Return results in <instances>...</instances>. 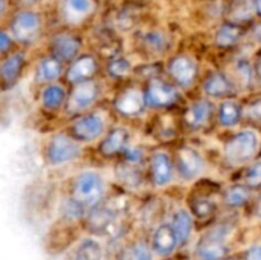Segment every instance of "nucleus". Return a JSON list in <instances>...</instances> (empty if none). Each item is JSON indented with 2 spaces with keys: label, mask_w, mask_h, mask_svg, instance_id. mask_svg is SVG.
<instances>
[{
  "label": "nucleus",
  "mask_w": 261,
  "mask_h": 260,
  "mask_svg": "<svg viewBox=\"0 0 261 260\" xmlns=\"http://www.w3.org/2000/svg\"><path fill=\"white\" fill-rule=\"evenodd\" d=\"M147 107L150 109H165L170 107L178 99V92L172 84L160 78H152L144 91Z\"/></svg>",
  "instance_id": "6"
},
{
  "label": "nucleus",
  "mask_w": 261,
  "mask_h": 260,
  "mask_svg": "<svg viewBox=\"0 0 261 260\" xmlns=\"http://www.w3.org/2000/svg\"><path fill=\"white\" fill-rule=\"evenodd\" d=\"M256 75H257V79H259V82L261 83V58L259 60V63H257V68H256Z\"/></svg>",
  "instance_id": "43"
},
{
  "label": "nucleus",
  "mask_w": 261,
  "mask_h": 260,
  "mask_svg": "<svg viewBox=\"0 0 261 260\" xmlns=\"http://www.w3.org/2000/svg\"><path fill=\"white\" fill-rule=\"evenodd\" d=\"M172 224L173 229H175L176 235H177L178 244L184 245L188 242V240L190 239L191 232H193V218H191V214L189 213L185 209H178L172 217Z\"/></svg>",
  "instance_id": "24"
},
{
  "label": "nucleus",
  "mask_w": 261,
  "mask_h": 260,
  "mask_svg": "<svg viewBox=\"0 0 261 260\" xmlns=\"http://www.w3.org/2000/svg\"><path fill=\"white\" fill-rule=\"evenodd\" d=\"M82 42L78 37L69 33H60L55 36L51 42V50H53V56L61 61H74L81 51Z\"/></svg>",
  "instance_id": "13"
},
{
  "label": "nucleus",
  "mask_w": 261,
  "mask_h": 260,
  "mask_svg": "<svg viewBox=\"0 0 261 260\" xmlns=\"http://www.w3.org/2000/svg\"><path fill=\"white\" fill-rule=\"evenodd\" d=\"M212 112H213L212 102L208 99H200V101L194 102L188 107L185 115H184V120H185V124L188 125L189 129L198 130L208 124Z\"/></svg>",
  "instance_id": "16"
},
{
  "label": "nucleus",
  "mask_w": 261,
  "mask_h": 260,
  "mask_svg": "<svg viewBox=\"0 0 261 260\" xmlns=\"http://www.w3.org/2000/svg\"><path fill=\"white\" fill-rule=\"evenodd\" d=\"M254 214L257 217V218H261V195L259 196V199H257L256 204H255Z\"/></svg>",
  "instance_id": "42"
},
{
  "label": "nucleus",
  "mask_w": 261,
  "mask_h": 260,
  "mask_svg": "<svg viewBox=\"0 0 261 260\" xmlns=\"http://www.w3.org/2000/svg\"><path fill=\"white\" fill-rule=\"evenodd\" d=\"M76 260H101L102 250L97 241L92 239L83 240L76 250Z\"/></svg>",
  "instance_id": "29"
},
{
  "label": "nucleus",
  "mask_w": 261,
  "mask_h": 260,
  "mask_svg": "<svg viewBox=\"0 0 261 260\" xmlns=\"http://www.w3.org/2000/svg\"><path fill=\"white\" fill-rule=\"evenodd\" d=\"M41 102L45 109L58 110L61 107L64 102H66V94L63 87L58 86V84H50L43 89L42 94H41Z\"/></svg>",
  "instance_id": "28"
},
{
  "label": "nucleus",
  "mask_w": 261,
  "mask_h": 260,
  "mask_svg": "<svg viewBox=\"0 0 261 260\" xmlns=\"http://www.w3.org/2000/svg\"><path fill=\"white\" fill-rule=\"evenodd\" d=\"M143 43L147 47V50L152 51L154 54H163L170 47L168 38L161 32L145 33L144 37H143Z\"/></svg>",
  "instance_id": "30"
},
{
  "label": "nucleus",
  "mask_w": 261,
  "mask_h": 260,
  "mask_svg": "<svg viewBox=\"0 0 261 260\" xmlns=\"http://www.w3.org/2000/svg\"><path fill=\"white\" fill-rule=\"evenodd\" d=\"M103 193V180L93 171L82 172L74 181L73 196L89 208H93L101 203Z\"/></svg>",
  "instance_id": "2"
},
{
  "label": "nucleus",
  "mask_w": 261,
  "mask_h": 260,
  "mask_svg": "<svg viewBox=\"0 0 261 260\" xmlns=\"http://www.w3.org/2000/svg\"><path fill=\"white\" fill-rule=\"evenodd\" d=\"M41 31L40 17L35 12H20L13 18L10 24L12 36L20 43L31 45L37 40Z\"/></svg>",
  "instance_id": "5"
},
{
  "label": "nucleus",
  "mask_w": 261,
  "mask_h": 260,
  "mask_svg": "<svg viewBox=\"0 0 261 260\" xmlns=\"http://www.w3.org/2000/svg\"><path fill=\"white\" fill-rule=\"evenodd\" d=\"M171 78L182 88H188L198 76V65L195 60L188 55H177L170 60L167 65Z\"/></svg>",
  "instance_id": "8"
},
{
  "label": "nucleus",
  "mask_w": 261,
  "mask_h": 260,
  "mask_svg": "<svg viewBox=\"0 0 261 260\" xmlns=\"http://www.w3.org/2000/svg\"><path fill=\"white\" fill-rule=\"evenodd\" d=\"M61 71H63V63L59 59H56L55 56L43 58L36 68V82L38 83L53 82L60 76Z\"/></svg>",
  "instance_id": "22"
},
{
  "label": "nucleus",
  "mask_w": 261,
  "mask_h": 260,
  "mask_svg": "<svg viewBox=\"0 0 261 260\" xmlns=\"http://www.w3.org/2000/svg\"><path fill=\"white\" fill-rule=\"evenodd\" d=\"M73 138L79 142H92L101 137L105 130V121L99 114L83 115L70 126Z\"/></svg>",
  "instance_id": "9"
},
{
  "label": "nucleus",
  "mask_w": 261,
  "mask_h": 260,
  "mask_svg": "<svg viewBox=\"0 0 261 260\" xmlns=\"http://www.w3.org/2000/svg\"><path fill=\"white\" fill-rule=\"evenodd\" d=\"M259 150V137L252 130H242L229 138L223 147L224 160L232 166L251 161Z\"/></svg>",
  "instance_id": "1"
},
{
  "label": "nucleus",
  "mask_w": 261,
  "mask_h": 260,
  "mask_svg": "<svg viewBox=\"0 0 261 260\" xmlns=\"http://www.w3.org/2000/svg\"><path fill=\"white\" fill-rule=\"evenodd\" d=\"M245 114H246L249 120L257 122V124H261V99H256V101L251 102L247 106Z\"/></svg>",
  "instance_id": "38"
},
{
  "label": "nucleus",
  "mask_w": 261,
  "mask_h": 260,
  "mask_svg": "<svg viewBox=\"0 0 261 260\" xmlns=\"http://www.w3.org/2000/svg\"><path fill=\"white\" fill-rule=\"evenodd\" d=\"M242 115H244V111L239 102L227 99V101L222 102L219 106L218 121L224 127L236 126L241 121Z\"/></svg>",
  "instance_id": "23"
},
{
  "label": "nucleus",
  "mask_w": 261,
  "mask_h": 260,
  "mask_svg": "<svg viewBox=\"0 0 261 260\" xmlns=\"http://www.w3.org/2000/svg\"><path fill=\"white\" fill-rule=\"evenodd\" d=\"M86 208L82 201H79L78 199H75L74 196L71 198H68L63 204V208H61V212H63V216L65 217L69 221H74V219H79L86 214Z\"/></svg>",
  "instance_id": "31"
},
{
  "label": "nucleus",
  "mask_w": 261,
  "mask_h": 260,
  "mask_svg": "<svg viewBox=\"0 0 261 260\" xmlns=\"http://www.w3.org/2000/svg\"><path fill=\"white\" fill-rule=\"evenodd\" d=\"M178 175L182 180L190 181L198 177L204 168V160L200 153L191 147H182L178 149L176 157Z\"/></svg>",
  "instance_id": "10"
},
{
  "label": "nucleus",
  "mask_w": 261,
  "mask_h": 260,
  "mask_svg": "<svg viewBox=\"0 0 261 260\" xmlns=\"http://www.w3.org/2000/svg\"><path fill=\"white\" fill-rule=\"evenodd\" d=\"M251 198V191L249 186L245 184H236V185L229 186L224 193V203L231 208H241Z\"/></svg>",
  "instance_id": "26"
},
{
  "label": "nucleus",
  "mask_w": 261,
  "mask_h": 260,
  "mask_svg": "<svg viewBox=\"0 0 261 260\" xmlns=\"http://www.w3.org/2000/svg\"><path fill=\"white\" fill-rule=\"evenodd\" d=\"M178 245L177 235L171 223H162L155 228L152 237V247L162 256L172 254Z\"/></svg>",
  "instance_id": "14"
},
{
  "label": "nucleus",
  "mask_w": 261,
  "mask_h": 260,
  "mask_svg": "<svg viewBox=\"0 0 261 260\" xmlns=\"http://www.w3.org/2000/svg\"><path fill=\"white\" fill-rule=\"evenodd\" d=\"M120 209L115 204H98L91 209L88 217V226L94 233H106L120 214Z\"/></svg>",
  "instance_id": "11"
},
{
  "label": "nucleus",
  "mask_w": 261,
  "mask_h": 260,
  "mask_svg": "<svg viewBox=\"0 0 261 260\" xmlns=\"http://www.w3.org/2000/svg\"><path fill=\"white\" fill-rule=\"evenodd\" d=\"M99 93L97 83L92 79L75 84L70 96L66 99V110L69 114H75L88 109L94 103Z\"/></svg>",
  "instance_id": "7"
},
{
  "label": "nucleus",
  "mask_w": 261,
  "mask_h": 260,
  "mask_svg": "<svg viewBox=\"0 0 261 260\" xmlns=\"http://www.w3.org/2000/svg\"><path fill=\"white\" fill-rule=\"evenodd\" d=\"M245 181L250 189H260L261 188V161L254 162L246 171Z\"/></svg>",
  "instance_id": "34"
},
{
  "label": "nucleus",
  "mask_w": 261,
  "mask_h": 260,
  "mask_svg": "<svg viewBox=\"0 0 261 260\" xmlns=\"http://www.w3.org/2000/svg\"><path fill=\"white\" fill-rule=\"evenodd\" d=\"M245 260H261V245L250 249L245 256Z\"/></svg>",
  "instance_id": "40"
},
{
  "label": "nucleus",
  "mask_w": 261,
  "mask_h": 260,
  "mask_svg": "<svg viewBox=\"0 0 261 260\" xmlns=\"http://www.w3.org/2000/svg\"><path fill=\"white\" fill-rule=\"evenodd\" d=\"M25 3H35V2H37V0H24Z\"/></svg>",
  "instance_id": "45"
},
{
  "label": "nucleus",
  "mask_w": 261,
  "mask_h": 260,
  "mask_svg": "<svg viewBox=\"0 0 261 260\" xmlns=\"http://www.w3.org/2000/svg\"><path fill=\"white\" fill-rule=\"evenodd\" d=\"M242 37V30L240 25L233 24V23H226V24L221 25L216 33V45L219 47L228 48L232 46L237 45L239 41Z\"/></svg>",
  "instance_id": "25"
},
{
  "label": "nucleus",
  "mask_w": 261,
  "mask_h": 260,
  "mask_svg": "<svg viewBox=\"0 0 261 260\" xmlns=\"http://www.w3.org/2000/svg\"><path fill=\"white\" fill-rule=\"evenodd\" d=\"M252 37H254L255 41L261 43V23H259V24L254 28V31H252Z\"/></svg>",
  "instance_id": "41"
},
{
  "label": "nucleus",
  "mask_w": 261,
  "mask_h": 260,
  "mask_svg": "<svg viewBox=\"0 0 261 260\" xmlns=\"http://www.w3.org/2000/svg\"><path fill=\"white\" fill-rule=\"evenodd\" d=\"M191 211L198 218H208L216 211V204L206 198H195L191 203Z\"/></svg>",
  "instance_id": "33"
},
{
  "label": "nucleus",
  "mask_w": 261,
  "mask_h": 260,
  "mask_svg": "<svg viewBox=\"0 0 261 260\" xmlns=\"http://www.w3.org/2000/svg\"><path fill=\"white\" fill-rule=\"evenodd\" d=\"M94 10L93 0H64L63 18L70 24H78L88 18Z\"/></svg>",
  "instance_id": "18"
},
{
  "label": "nucleus",
  "mask_w": 261,
  "mask_h": 260,
  "mask_svg": "<svg viewBox=\"0 0 261 260\" xmlns=\"http://www.w3.org/2000/svg\"><path fill=\"white\" fill-rule=\"evenodd\" d=\"M203 89L212 98H223L233 92L234 84L223 71H214L205 79Z\"/></svg>",
  "instance_id": "19"
},
{
  "label": "nucleus",
  "mask_w": 261,
  "mask_h": 260,
  "mask_svg": "<svg viewBox=\"0 0 261 260\" xmlns=\"http://www.w3.org/2000/svg\"><path fill=\"white\" fill-rule=\"evenodd\" d=\"M97 69H98V65L93 56L82 55L76 58L69 66L66 71V79L73 84L89 81L97 73Z\"/></svg>",
  "instance_id": "15"
},
{
  "label": "nucleus",
  "mask_w": 261,
  "mask_h": 260,
  "mask_svg": "<svg viewBox=\"0 0 261 260\" xmlns=\"http://www.w3.org/2000/svg\"><path fill=\"white\" fill-rule=\"evenodd\" d=\"M132 70V65L129 61L124 58H115L107 65V71H109L110 76L116 79L125 78L127 74Z\"/></svg>",
  "instance_id": "32"
},
{
  "label": "nucleus",
  "mask_w": 261,
  "mask_h": 260,
  "mask_svg": "<svg viewBox=\"0 0 261 260\" xmlns=\"http://www.w3.org/2000/svg\"><path fill=\"white\" fill-rule=\"evenodd\" d=\"M236 69L240 75V81L244 83V86H249L252 82V78H254V70H252L251 65L247 61L242 60L237 63Z\"/></svg>",
  "instance_id": "36"
},
{
  "label": "nucleus",
  "mask_w": 261,
  "mask_h": 260,
  "mask_svg": "<svg viewBox=\"0 0 261 260\" xmlns=\"http://www.w3.org/2000/svg\"><path fill=\"white\" fill-rule=\"evenodd\" d=\"M24 61L25 56L23 51H18V53L13 54V55H10L9 58L3 61L0 73H2L3 86L5 88H8V87H10L13 83L17 82L20 73H22L23 66H24Z\"/></svg>",
  "instance_id": "21"
},
{
  "label": "nucleus",
  "mask_w": 261,
  "mask_h": 260,
  "mask_svg": "<svg viewBox=\"0 0 261 260\" xmlns=\"http://www.w3.org/2000/svg\"><path fill=\"white\" fill-rule=\"evenodd\" d=\"M231 232L227 224H219L209 229L196 247V255L200 260H221L226 256V239Z\"/></svg>",
  "instance_id": "3"
},
{
  "label": "nucleus",
  "mask_w": 261,
  "mask_h": 260,
  "mask_svg": "<svg viewBox=\"0 0 261 260\" xmlns=\"http://www.w3.org/2000/svg\"><path fill=\"white\" fill-rule=\"evenodd\" d=\"M255 8H256L257 13L261 15V0H256V2H255Z\"/></svg>",
  "instance_id": "44"
},
{
  "label": "nucleus",
  "mask_w": 261,
  "mask_h": 260,
  "mask_svg": "<svg viewBox=\"0 0 261 260\" xmlns=\"http://www.w3.org/2000/svg\"><path fill=\"white\" fill-rule=\"evenodd\" d=\"M47 160L51 165L59 166L74 161L81 154V147L75 138L59 133L54 135L47 145Z\"/></svg>",
  "instance_id": "4"
},
{
  "label": "nucleus",
  "mask_w": 261,
  "mask_h": 260,
  "mask_svg": "<svg viewBox=\"0 0 261 260\" xmlns=\"http://www.w3.org/2000/svg\"><path fill=\"white\" fill-rule=\"evenodd\" d=\"M124 154L126 162L132 163L134 166L142 165L143 161H144V152L140 148H127Z\"/></svg>",
  "instance_id": "37"
},
{
  "label": "nucleus",
  "mask_w": 261,
  "mask_h": 260,
  "mask_svg": "<svg viewBox=\"0 0 261 260\" xmlns=\"http://www.w3.org/2000/svg\"><path fill=\"white\" fill-rule=\"evenodd\" d=\"M129 144V133L124 127H115L99 143V152L106 157L125 152Z\"/></svg>",
  "instance_id": "20"
},
{
  "label": "nucleus",
  "mask_w": 261,
  "mask_h": 260,
  "mask_svg": "<svg viewBox=\"0 0 261 260\" xmlns=\"http://www.w3.org/2000/svg\"><path fill=\"white\" fill-rule=\"evenodd\" d=\"M125 260H152V252L147 245L138 242L130 247Z\"/></svg>",
  "instance_id": "35"
},
{
  "label": "nucleus",
  "mask_w": 261,
  "mask_h": 260,
  "mask_svg": "<svg viewBox=\"0 0 261 260\" xmlns=\"http://www.w3.org/2000/svg\"><path fill=\"white\" fill-rule=\"evenodd\" d=\"M10 46H12V37L5 31H3L2 36H0V50L4 54L9 50Z\"/></svg>",
  "instance_id": "39"
},
{
  "label": "nucleus",
  "mask_w": 261,
  "mask_h": 260,
  "mask_svg": "<svg viewBox=\"0 0 261 260\" xmlns=\"http://www.w3.org/2000/svg\"><path fill=\"white\" fill-rule=\"evenodd\" d=\"M150 173L153 183L157 186H165L172 180V160L166 152H155L150 158Z\"/></svg>",
  "instance_id": "17"
},
{
  "label": "nucleus",
  "mask_w": 261,
  "mask_h": 260,
  "mask_svg": "<svg viewBox=\"0 0 261 260\" xmlns=\"http://www.w3.org/2000/svg\"><path fill=\"white\" fill-rule=\"evenodd\" d=\"M145 107L147 103H145L144 93L135 88L125 89L115 101V109L117 110V112L129 117L139 116L144 112Z\"/></svg>",
  "instance_id": "12"
},
{
  "label": "nucleus",
  "mask_w": 261,
  "mask_h": 260,
  "mask_svg": "<svg viewBox=\"0 0 261 260\" xmlns=\"http://www.w3.org/2000/svg\"><path fill=\"white\" fill-rule=\"evenodd\" d=\"M116 176L120 183L132 189L138 188L143 181L142 172L139 171L138 166L132 165V163L126 162V161H125V163L117 166Z\"/></svg>",
  "instance_id": "27"
}]
</instances>
